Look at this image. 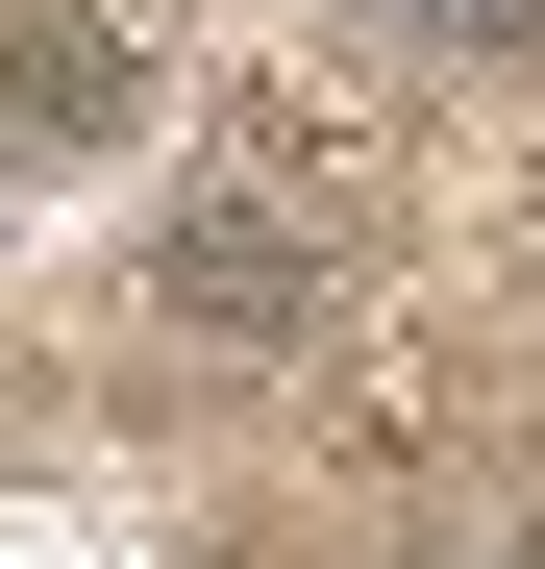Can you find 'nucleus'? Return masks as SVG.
Returning a JSON list of instances; mask_svg holds the SVG:
<instances>
[{"instance_id": "f257e3e1", "label": "nucleus", "mask_w": 545, "mask_h": 569, "mask_svg": "<svg viewBox=\"0 0 545 569\" xmlns=\"http://www.w3.org/2000/svg\"><path fill=\"white\" fill-rule=\"evenodd\" d=\"M149 298L199 322V347H298V322H323V223H298V199H199V223L149 248Z\"/></svg>"}, {"instance_id": "f03ea898", "label": "nucleus", "mask_w": 545, "mask_h": 569, "mask_svg": "<svg viewBox=\"0 0 545 569\" xmlns=\"http://www.w3.org/2000/svg\"><path fill=\"white\" fill-rule=\"evenodd\" d=\"M0 124H125V26H0Z\"/></svg>"}, {"instance_id": "7ed1b4c3", "label": "nucleus", "mask_w": 545, "mask_h": 569, "mask_svg": "<svg viewBox=\"0 0 545 569\" xmlns=\"http://www.w3.org/2000/svg\"><path fill=\"white\" fill-rule=\"evenodd\" d=\"M397 26H422V50H496V26H545V0H397Z\"/></svg>"}]
</instances>
